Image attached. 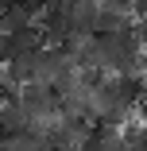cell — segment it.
<instances>
[{"instance_id": "cell-5", "label": "cell", "mask_w": 147, "mask_h": 151, "mask_svg": "<svg viewBox=\"0 0 147 151\" xmlns=\"http://www.w3.org/2000/svg\"><path fill=\"white\" fill-rule=\"evenodd\" d=\"M136 39H139V47H147V19H139V35Z\"/></svg>"}, {"instance_id": "cell-1", "label": "cell", "mask_w": 147, "mask_h": 151, "mask_svg": "<svg viewBox=\"0 0 147 151\" xmlns=\"http://www.w3.org/2000/svg\"><path fill=\"white\" fill-rule=\"evenodd\" d=\"M19 105H23V112L31 116V120H39L43 112L54 109V105H50V93H47V85H43V81H27V85H19Z\"/></svg>"}, {"instance_id": "cell-6", "label": "cell", "mask_w": 147, "mask_h": 151, "mask_svg": "<svg viewBox=\"0 0 147 151\" xmlns=\"http://www.w3.org/2000/svg\"><path fill=\"white\" fill-rule=\"evenodd\" d=\"M47 4H58V0H47Z\"/></svg>"}, {"instance_id": "cell-3", "label": "cell", "mask_w": 147, "mask_h": 151, "mask_svg": "<svg viewBox=\"0 0 147 151\" xmlns=\"http://www.w3.org/2000/svg\"><path fill=\"white\" fill-rule=\"evenodd\" d=\"M128 12H136V19H147V0H132Z\"/></svg>"}, {"instance_id": "cell-4", "label": "cell", "mask_w": 147, "mask_h": 151, "mask_svg": "<svg viewBox=\"0 0 147 151\" xmlns=\"http://www.w3.org/2000/svg\"><path fill=\"white\" fill-rule=\"evenodd\" d=\"M136 112H139V120H143V124H147V93L136 101Z\"/></svg>"}, {"instance_id": "cell-2", "label": "cell", "mask_w": 147, "mask_h": 151, "mask_svg": "<svg viewBox=\"0 0 147 151\" xmlns=\"http://www.w3.org/2000/svg\"><path fill=\"white\" fill-rule=\"evenodd\" d=\"M19 58V47H16V39L12 35H0V66H12Z\"/></svg>"}]
</instances>
